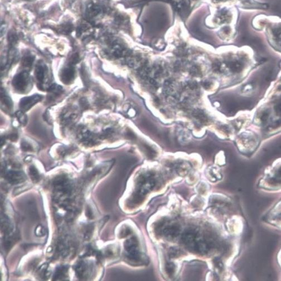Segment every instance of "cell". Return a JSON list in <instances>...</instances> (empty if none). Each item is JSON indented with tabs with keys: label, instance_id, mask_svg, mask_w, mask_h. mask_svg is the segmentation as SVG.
Wrapping results in <instances>:
<instances>
[{
	"label": "cell",
	"instance_id": "cell-1",
	"mask_svg": "<svg viewBox=\"0 0 281 281\" xmlns=\"http://www.w3.org/2000/svg\"><path fill=\"white\" fill-rule=\"evenodd\" d=\"M183 241L189 249L199 253H206L208 245L195 230H188L183 236Z\"/></svg>",
	"mask_w": 281,
	"mask_h": 281
},
{
	"label": "cell",
	"instance_id": "cell-2",
	"mask_svg": "<svg viewBox=\"0 0 281 281\" xmlns=\"http://www.w3.org/2000/svg\"><path fill=\"white\" fill-rule=\"evenodd\" d=\"M262 19L263 20V26L266 30L267 35L272 41L273 40L276 43L281 44V21H277L268 18Z\"/></svg>",
	"mask_w": 281,
	"mask_h": 281
},
{
	"label": "cell",
	"instance_id": "cell-3",
	"mask_svg": "<svg viewBox=\"0 0 281 281\" xmlns=\"http://www.w3.org/2000/svg\"><path fill=\"white\" fill-rule=\"evenodd\" d=\"M30 83V77L28 73L23 72L15 76L13 80V88L18 93L26 92Z\"/></svg>",
	"mask_w": 281,
	"mask_h": 281
},
{
	"label": "cell",
	"instance_id": "cell-4",
	"mask_svg": "<svg viewBox=\"0 0 281 281\" xmlns=\"http://www.w3.org/2000/svg\"><path fill=\"white\" fill-rule=\"evenodd\" d=\"M78 137L81 142L87 146L93 145L97 139L95 134L86 129L84 127H80L79 129Z\"/></svg>",
	"mask_w": 281,
	"mask_h": 281
},
{
	"label": "cell",
	"instance_id": "cell-5",
	"mask_svg": "<svg viewBox=\"0 0 281 281\" xmlns=\"http://www.w3.org/2000/svg\"><path fill=\"white\" fill-rule=\"evenodd\" d=\"M41 99V96L38 94L23 98L20 102V107L21 110L23 112H26L31 108L33 106Z\"/></svg>",
	"mask_w": 281,
	"mask_h": 281
},
{
	"label": "cell",
	"instance_id": "cell-6",
	"mask_svg": "<svg viewBox=\"0 0 281 281\" xmlns=\"http://www.w3.org/2000/svg\"><path fill=\"white\" fill-rule=\"evenodd\" d=\"M74 75H75L74 69L72 67L70 66L65 68L63 69L60 73V77L62 82L66 84H69L74 80Z\"/></svg>",
	"mask_w": 281,
	"mask_h": 281
},
{
	"label": "cell",
	"instance_id": "cell-7",
	"mask_svg": "<svg viewBox=\"0 0 281 281\" xmlns=\"http://www.w3.org/2000/svg\"><path fill=\"white\" fill-rule=\"evenodd\" d=\"M101 11L102 9L100 6L95 3H91L87 5L85 13L88 18L92 19L95 18L101 13Z\"/></svg>",
	"mask_w": 281,
	"mask_h": 281
},
{
	"label": "cell",
	"instance_id": "cell-8",
	"mask_svg": "<svg viewBox=\"0 0 281 281\" xmlns=\"http://www.w3.org/2000/svg\"><path fill=\"white\" fill-rule=\"evenodd\" d=\"M6 178L12 183H18L23 182L25 180V176L23 173L18 171H11L8 173Z\"/></svg>",
	"mask_w": 281,
	"mask_h": 281
},
{
	"label": "cell",
	"instance_id": "cell-9",
	"mask_svg": "<svg viewBox=\"0 0 281 281\" xmlns=\"http://www.w3.org/2000/svg\"><path fill=\"white\" fill-rule=\"evenodd\" d=\"M180 229L178 226L175 225H172L165 228L163 230V234L166 237L170 239H173L177 237L179 234Z\"/></svg>",
	"mask_w": 281,
	"mask_h": 281
},
{
	"label": "cell",
	"instance_id": "cell-10",
	"mask_svg": "<svg viewBox=\"0 0 281 281\" xmlns=\"http://www.w3.org/2000/svg\"><path fill=\"white\" fill-rule=\"evenodd\" d=\"M46 72H47L46 67H44V66H43L40 64L37 65L36 68H35V74L36 79L39 82L40 84H42L44 82L45 75Z\"/></svg>",
	"mask_w": 281,
	"mask_h": 281
},
{
	"label": "cell",
	"instance_id": "cell-11",
	"mask_svg": "<svg viewBox=\"0 0 281 281\" xmlns=\"http://www.w3.org/2000/svg\"><path fill=\"white\" fill-rule=\"evenodd\" d=\"M193 116L199 120L201 123H206L208 122V117L203 111L199 109H197L193 111Z\"/></svg>",
	"mask_w": 281,
	"mask_h": 281
},
{
	"label": "cell",
	"instance_id": "cell-12",
	"mask_svg": "<svg viewBox=\"0 0 281 281\" xmlns=\"http://www.w3.org/2000/svg\"><path fill=\"white\" fill-rule=\"evenodd\" d=\"M34 57L30 55H26L23 58L22 64L25 68H30L34 62Z\"/></svg>",
	"mask_w": 281,
	"mask_h": 281
},
{
	"label": "cell",
	"instance_id": "cell-13",
	"mask_svg": "<svg viewBox=\"0 0 281 281\" xmlns=\"http://www.w3.org/2000/svg\"><path fill=\"white\" fill-rule=\"evenodd\" d=\"M229 68L233 72H240L242 70L243 65L240 62H232L229 64Z\"/></svg>",
	"mask_w": 281,
	"mask_h": 281
},
{
	"label": "cell",
	"instance_id": "cell-14",
	"mask_svg": "<svg viewBox=\"0 0 281 281\" xmlns=\"http://www.w3.org/2000/svg\"><path fill=\"white\" fill-rule=\"evenodd\" d=\"M24 112L21 111H17L16 112V117H17V118L18 119V122L20 123L22 125H25L27 123V117L25 113H23Z\"/></svg>",
	"mask_w": 281,
	"mask_h": 281
},
{
	"label": "cell",
	"instance_id": "cell-15",
	"mask_svg": "<svg viewBox=\"0 0 281 281\" xmlns=\"http://www.w3.org/2000/svg\"><path fill=\"white\" fill-rule=\"evenodd\" d=\"M1 99L3 102L8 108H11L13 103L11 100L10 98L6 94L5 92L1 90Z\"/></svg>",
	"mask_w": 281,
	"mask_h": 281
},
{
	"label": "cell",
	"instance_id": "cell-16",
	"mask_svg": "<svg viewBox=\"0 0 281 281\" xmlns=\"http://www.w3.org/2000/svg\"><path fill=\"white\" fill-rule=\"evenodd\" d=\"M142 124L145 128H146L147 130L150 131L152 133L157 132V129L156 128V127L147 120H143L142 121Z\"/></svg>",
	"mask_w": 281,
	"mask_h": 281
},
{
	"label": "cell",
	"instance_id": "cell-17",
	"mask_svg": "<svg viewBox=\"0 0 281 281\" xmlns=\"http://www.w3.org/2000/svg\"><path fill=\"white\" fill-rule=\"evenodd\" d=\"M150 72H150V69L148 68L144 67H142L139 70L138 74L142 78V79H146L148 78V76H149Z\"/></svg>",
	"mask_w": 281,
	"mask_h": 281
},
{
	"label": "cell",
	"instance_id": "cell-18",
	"mask_svg": "<svg viewBox=\"0 0 281 281\" xmlns=\"http://www.w3.org/2000/svg\"><path fill=\"white\" fill-rule=\"evenodd\" d=\"M62 87L59 85L57 84H53L49 88V92L52 94H54V96L58 95V94L61 93L62 91Z\"/></svg>",
	"mask_w": 281,
	"mask_h": 281
},
{
	"label": "cell",
	"instance_id": "cell-19",
	"mask_svg": "<svg viewBox=\"0 0 281 281\" xmlns=\"http://www.w3.org/2000/svg\"><path fill=\"white\" fill-rule=\"evenodd\" d=\"M143 147L144 148L145 151L147 152V155L149 157L152 158L155 156L156 152L151 147L148 146L147 144H143Z\"/></svg>",
	"mask_w": 281,
	"mask_h": 281
},
{
	"label": "cell",
	"instance_id": "cell-20",
	"mask_svg": "<svg viewBox=\"0 0 281 281\" xmlns=\"http://www.w3.org/2000/svg\"><path fill=\"white\" fill-rule=\"evenodd\" d=\"M30 173L31 178H33V180L36 181L39 179V174H38V173L36 170V168H34V166H32L30 168Z\"/></svg>",
	"mask_w": 281,
	"mask_h": 281
},
{
	"label": "cell",
	"instance_id": "cell-21",
	"mask_svg": "<svg viewBox=\"0 0 281 281\" xmlns=\"http://www.w3.org/2000/svg\"><path fill=\"white\" fill-rule=\"evenodd\" d=\"M189 73L191 75H193V77H199L201 74V72L200 71L199 68L197 67H193L191 68Z\"/></svg>",
	"mask_w": 281,
	"mask_h": 281
},
{
	"label": "cell",
	"instance_id": "cell-22",
	"mask_svg": "<svg viewBox=\"0 0 281 281\" xmlns=\"http://www.w3.org/2000/svg\"><path fill=\"white\" fill-rule=\"evenodd\" d=\"M80 106L81 108L83 110H86L89 108V104L88 101L85 98H82L80 99Z\"/></svg>",
	"mask_w": 281,
	"mask_h": 281
},
{
	"label": "cell",
	"instance_id": "cell-23",
	"mask_svg": "<svg viewBox=\"0 0 281 281\" xmlns=\"http://www.w3.org/2000/svg\"><path fill=\"white\" fill-rule=\"evenodd\" d=\"M21 148L24 151H28L32 150L31 145L26 141H23L21 142Z\"/></svg>",
	"mask_w": 281,
	"mask_h": 281
},
{
	"label": "cell",
	"instance_id": "cell-24",
	"mask_svg": "<svg viewBox=\"0 0 281 281\" xmlns=\"http://www.w3.org/2000/svg\"><path fill=\"white\" fill-rule=\"evenodd\" d=\"M175 269V266L172 263H168L166 266V270L168 273H173Z\"/></svg>",
	"mask_w": 281,
	"mask_h": 281
},
{
	"label": "cell",
	"instance_id": "cell-25",
	"mask_svg": "<svg viewBox=\"0 0 281 281\" xmlns=\"http://www.w3.org/2000/svg\"><path fill=\"white\" fill-rule=\"evenodd\" d=\"M126 136L127 137H128L129 139H136V138L134 133H133V132H132L131 131H130V130L127 131V132H126Z\"/></svg>",
	"mask_w": 281,
	"mask_h": 281
},
{
	"label": "cell",
	"instance_id": "cell-26",
	"mask_svg": "<svg viewBox=\"0 0 281 281\" xmlns=\"http://www.w3.org/2000/svg\"><path fill=\"white\" fill-rule=\"evenodd\" d=\"M79 61V57L77 54H75L73 56L72 59H71V64H74L77 63V62Z\"/></svg>",
	"mask_w": 281,
	"mask_h": 281
},
{
	"label": "cell",
	"instance_id": "cell-27",
	"mask_svg": "<svg viewBox=\"0 0 281 281\" xmlns=\"http://www.w3.org/2000/svg\"><path fill=\"white\" fill-rule=\"evenodd\" d=\"M275 111L277 113L279 116H281V103H279L275 107Z\"/></svg>",
	"mask_w": 281,
	"mask_h": 281
},
{
	"label": "cell",
	"instance_id": "cell-28",
	"mask_svg": "<svg viewBox=\"0 0 281 281\" xmlns=\"http://www.w3.org/2000/svg\"><path fill=\"white\" fill-rule=\"evenodd\" d=\"M188 87L191 89H195L197 87V83L193 81H190L188 83Z\"/></svg>",
	"mask_w": 281,
	"mask_h": 281
},
{
	"label": "cell",
	"instance_id": "cell-29",
	"mask_svg": "<svg viewBox=\"0 0 281 281\" xmlns=\"http://www.w3.org/2000/svg\"><path fill=\"white\" fill-rule=\"evenodd\" d=\"M179 253V251L178 249H176L175 248H173V249L171 250V255H173V257H175L176 255H178Z\"/></svg>",
	"mask_w": 281,
	"mask_h": 281
},
{
	"label": "cell",
	"instance_id": "cell-30",
	"mask_svg": "<svg viewBox=\"0 0 281 281\" xmlns=\"http://www.w3.org/2000/svg\"><path fill=\"white\" fill-rule=\"evenodd\" d=\"M203 85L204 88L208 89V88H210V87L211 85V83L210 82H208V81H206V82H204L203 83Z\"/></svg>",
	"mask_w": 281,
	"mask_h": 281
},
{
	"label": "cell",
	"instance_id": "cell-31",
	"mask_svg": "<svg viewBox=\"0 0 281 281\" xmlns=\"http://www.w3.org/2000/svg\"><path fill=\"white\" fill-rule=\"evenodd\" d=\"M9 138H10V139H11L12 141H16V139H18V135L16 134V133H12V134H11L10 135V136H9Z\"/></svg>",
	"mask_w": 281,
	"mask_h": 281
},
{
	"label": "cell",
	"instance_id": "cell-32",
	"mask_svg": "<svg viewBox=\"0 0 281 281\" xmlns=\"http://www.w3.org/2000/svg\"><path fill=\"white\" fill-rule=\"evenodd\" d=\"M213 68H214V70L215 72H219L220 70V65L219 64H215L214 65Z\"/></svg>",
	"mask_w": 281,
	"mask_h": 281
},
{
	"label": "cell",
	"instance_id": "cell-33",
	"mask_svg": "<svg viewBox=\"0 0 281 281\" xmlns=\"http://www.w3.org/2000/svg\"><path fill=\"white\" fill-rule=\"evenodd\" d=\"M279 174L280 175H281V168H280V170H279Z\"/></svg>",
	"mask_w": 281,
	"mask_h": 281
}]
</instances>
